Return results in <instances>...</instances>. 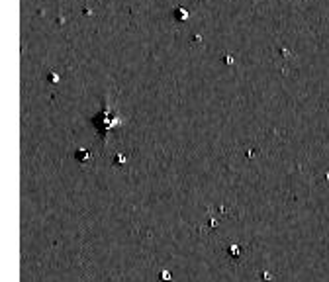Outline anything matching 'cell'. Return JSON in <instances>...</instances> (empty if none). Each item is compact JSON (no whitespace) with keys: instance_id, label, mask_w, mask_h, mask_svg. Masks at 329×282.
Returning a JSON list of instances; mask_svg holds the SVG:
<instances>
[{"instance_id":"2","label":"cell","mask_w":329,"mask_h":282,"mask_svg":"<svg viewBox=\"0 0 329 282\" xmlns=\"http://www.w3.org/2000/svg\"><path fill=\"white\" fill-rule=\"evenodd\" d=\"M77 155H78V159H81V161H86V159H88V153H86V151H78Z\"/></svg>"},{"instance_id":"1","label":"cell","mask_w":329,"mask_h":282,"mask_svg":"<svg viewBox=\"0 0 329 282\" xmlns=\"http://www.w3.org/2000/svg\"><path fill=\"white\" fill-rule=\"evenodd\" d=\"M92 122L96 123V127H98L100 135H102V139L106 141V139H108V135H110L114 130H118V127L123 123V120H122V116H120L116 110H112L110 104L106 102V104H104V108L100 110V114H98V116H94V120H92Z\"/></svg>"}]
</instances>
